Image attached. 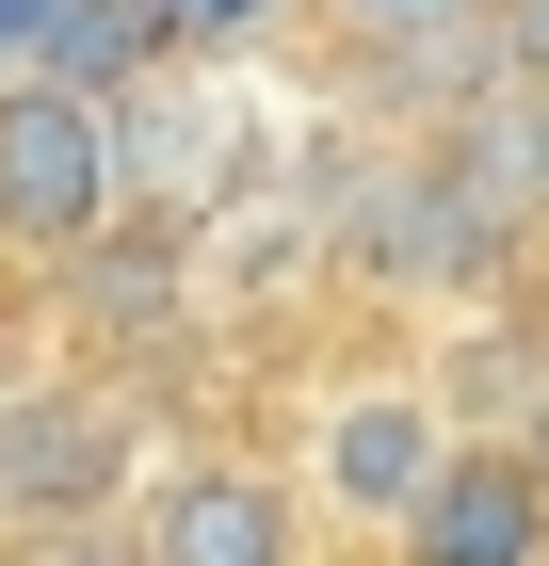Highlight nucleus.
I'll use <instances>...</instances> for the list:
<instances>
[{
	"label": "nucleus",
	"mask_w": 549,
	"mask_h": 566,
	"mask_svg": "<svg viewBox=\"0 0 549 566\" xmlns=\"http://www.w3.org/2000/svg\"><path fill=\"white\" fill-rule=\"evenodd\" d=\"M388 566H549V485L517 470V437H453L388 534Z\"/></svg>",
	"instance_id": "2"
},
{
	"label": "nucleus",
	"mask_w": 549,
	"mask_h": 566,
	"mask_svg": "<svg viewBox=\"0 0 549 566\" xmlns=\"http://www.w3.org/2000/svg\"><path fill=\"white\" fill-rule=\"evenodd\" d=\"M534 211H549V97H534Z\"/></svg>",
	"instance_id": "9"
},
{
	"label": "nucleus",
	"mask_w": 549,
	"mask_h": 566,
	"mask_svg": "<svg viewBox=\"0 0 549 566\" xmlns=\"http://www.w3.org/2000/svg\"><path fill=\"white\" fill-rule=\"evenodd\" d=\"M194 17H258V0H162V33H194Z\"/></svg>",
	"instance_id": "8"
},
{
	"label": "nucleus",
	"mask_w": 549,
	"mask_h": 566,
	"mask_svg": "<svg viewBox=\"0 0 549 566\" xmlns=\"http://www.w3.org/2000/svg\"><path fill=\"white\" fill-rule=\"evenodd\" d=\"M517 470H534V485H549V389H534V421H517Z\"/></svg>",
	"instance_id": "7"
},
{
	"label": "nucleus",
	"mask_w": 549,
	"mask_h": 566,
	"mask_svg": "<svg viewBox=\"0 0 549 566\" xmlns=\"http://www.w3.org/2000/svg\"><path fill=\"white\" fill-rule=\"evenodd\" d=\"M468 49H485V82L549 97V0H468Z\"/></svg>",
	"instance_id": "6"
},
{
	"label": "nucleus",
	"mask_w": 549,
	"mask_h": 566,
	"mask_svg": "<svg viewBox=\"0 0 549 566\" xmlns=\"http://www.w3.org/2000/svg\"><path fill=\"white\" fill-rule=\"evenodd\" d=\"M129 485V389H33L0 405V518H97Z\"/></svg>",
	"instance_id": "4"
},
{
	"label": "nucleus",
	"mask_w": 549,
	"mask_h": 566,
	"mask_svg": "<svg viewBox=\"0 0 549 566\" xmlns=\"http://www.w3.org/2000/svg\"><path fill=\"white\" fill-rule=\"evenodd\" d=\"M146 566H307V502L258 453H211V470H162L146 518H129Z\"/></svg>",
	"instance_id": "3"
},
{
	"label": "nucleus",
	"mask_w": 549,
	"mask_h": 566,
	"mask_svg": "<svg viewBox=\"0 0 549 566\" xmlns=\"http://www.w3.org/2000/svg\"><path fill=\"white\" fill-rule=\"evenodd\" d=\"M436 453H453L436 389H339V405H324V502L372 518V534H404V502L436 485Z\"/></svg>",
	"instance_id": "5"
},
{
	"label": "nucleus",
	"mask_w": 549,
	"mask_h": 566,
	"mask_svg": "<svg viewBox=\"0 0 549 566\" xmlns=\"http://www.w3.org/2000/svg\"><path fill=\"white\" fill-rule=\"evenodd\" d=\"M114 211H129L114 97H82V82H0V260H82Z\"/></svg>",
	"instance_id": "1"
}]
</instances>
